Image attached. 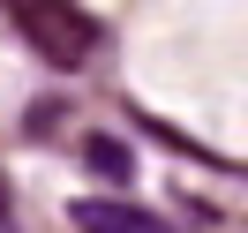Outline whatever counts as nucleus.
<instances>
[{"mask_svg":"<svg viewBox=\"0 0 248 233\" xmlns=\"http://www.w3.org/2000/svg\"><path fill=\"white\" fill-rule=\"evenodd\" d=\"M8 23L31 38L46 68H83L98 53V16L83 0H8Z\"/></svg>","mask_w":248,"mask_h":233,"instance_id":"nucleus-1","label":"nucleus"},{"mask_svg":"<svg viewBox=\"0 0 248 233\" xmlns=\"http://www.w3.org/2000/svg\"><path fill=\"white\" fill-rule=\"evenodd\" d=\"M83 158H91V166L106 173V181H128V151H121L113 136H91V151H83Z\"/></svg>","mask_w":248,"mask_h":233,"instance_id":"nucleus-3","label":"nucleus"},{"mask_svg":"<svg viewBox=\"0 0 248 233\" xmlns=\"http://www.w3.org/2000/svg\"><path fill=\"white\" fill-rule=\"evenodd\" d=\"M68 218H76L83 233H173L166 218H151V211H136V203H106V196H83V203H76V211H68Z\"/></svg>","mask_w":248,"mask_h":233,"instance_id":"nucleus-2","label":"nucleus"}]
</instances>
